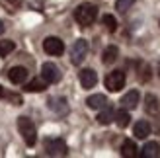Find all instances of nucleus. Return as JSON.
Instances as JSON below:
<instances>
[{
	"label": "nucleus",
	"instance_id": "1",
	"mask_svg": "<svg viewBox=\"0 0 160 158\" xmlns=\"http://www.w3.org/2000/svg\"><path fill=\"white\" fill-rule=\"evenodd\" d=\"M96 18H98V6H96V4L84 2V4H80L76 10H74V20L82 27L92 26V23L96 22Z\"/></svg>",
	"mask_w": 160,
	"mask_h": 158
},
{
	"label": "nucleus",
	"instance_id": "2",
	"mask_svg": "<svg viewBox=\"0 0 160 158\" xmlns=\"http://www.w3.org/2000/svg\"><path fill=\"white\" fill-rule=\"evenodd\" d=\"M18 131L23 137V141H26L28 146H35V143H37V129H35V125H33V121H31L29 117H18Z\"/></svg>",
	"mask_w": 160,
	"mask_h": 158
},
{
	"label": "nucleus",
	"instance_id": "3",
	"mask_svg": "<svg viewBox=\"0 0 160 158\" xmlns=\"http://www.w3.org/2000/svg\"><path fill=\"white\" fill-rule=\"evenodd\" d=\"M88 41L86 39H76L74 45L70 47V62L72 65H80L84 59H86V55H88Z\"/></svg>",
	"mask_w": 160,
	"mask_h": 158
},
{
	"label": "nucleus",
	"instance_id": "4",
	"mask_svg": "<svg viewBox=\"0 0 160 158\" xmlns=\"http://www.w3.org/2000/svg\"><path fill=\"white\" fill-rule=\"evenodd\" d=\"M125 82H127V76L123 70H113L106 76V88L109 92H119L125 86Z\"/></svg>",
	"mask_w": 160,
	"mask_h": 158
},
{
	"label": "nucleus",
	"instance_id": "5",
	"mask_svg": "<svg viewBox=\"0 0 160 158\" xmlns=\"http://www.w3.org/2000/svg\"><path fill=\"white\" fill-rule=\"evenodd\" d=\"M45 151L49 156H67L68 146L61 139H49V141H45Z\"/></svg>",
	"mask_w": 160,
	"mask_h": 158
},
{
	"label": "nucleus",
	"instance_id": "6",
	"mask_svg": "<svg viewBox=\"0 0 160 158\" xmlns=\"http://www.w3.org/2000/svg\"><path fill=\"white\" fill-rule=\"evenodd\" d=\"M43 49L47 55H53V57H59V55L65 53V43L61 41L59 37H45V41H43Z\"/></svg>",
	"mask_w": 160,
	"mask_h": 158
},
{
	"label": "nucleus",
	"instance_id": "7",
	"mask_svg": "<svg viewBox=\"0 0 160 158\" xmlns=\"http://www.w3.org/2000/svg\"><path fill=\"white\" fill-rule=\"evenodd\" d=\"M41 78L47 82V84H55L61 80V70L55 62H45L41 67Z\"/></svg>",
	"mask_w": 160,
	"mask_h": 158
},
{
	"label": "nucleus",
	"instance_id": "8",
	"mask_svg": "<svg viewBox=\"0 0 160 158\" xmlns=\"http://www.w3.org/2000/svg\"><path fill=\"white\" fill-rule=\"evenodd\" d=\"M78 80H80L84 90H90L96 86V82H98V74H96V70H92V68H84V70H80Z\"/></svg>",
	"mask_w": 160,
	"mask_h": 158
},
{
	"label": "nucleus",
	"instance_id": "9",
	"mask_svg": "<svg viewBox=\"0 0 160 158\" xmlns=\"http://www.w3.org/2000/svg\"><path fill=\"white\" fill-rule=\"evenodd\" d=\"M139 100H141V94L137 92V90H129L125 94V96L121 98V101H119V104H121V107L123 109H135L139 106Z\"/></svg>",
	"mask_w": 160,
	"mask_h": 158
},
{
	"label": "nucleus",
	"instance_id": "10",
	"mask_svg": "<svg viewBox=\"0 0 160 158\" xmlns=\"http://www.w3.org/2000/svg\"><path fill=\"white\" fill-rule=\"evenodd\" d=\"M8 78H10V82H14V84H23L28 80V68L14 67V68H10V72H8Z\"/></svg>",
	"mask_w": 160,
	"mask_h": 158
},
{
	"label": "nucleus",
	"instance_id": "11",
	"mask_svg": "<svg viewBox=\"0 0 160 158\" xmlns=\"http://www.w3.org/2000/svg\"><path fill=\"white\" fill-rule=\"evenodd\" d=\"M137 154H139V148H137V145H135V141L125 139L123 145H121V156L123 158H135Z\"/></svg>",
	"mask_w": 160,
	"mask_h": 158
},
{
	"label": "nucleus",
	"instance_id": "12",
	"mask_svg": "<svg viewBox=\"0 0 160 158\" xmlns=\"http://www.w3.org/2000/svg\"><path fill=\"white\" fill-rule=\"evenodd\" d=\"M113 117H115L113 107H111V106H103V107H102V111L98 113V117H96V119H98L100 125H109L111 121H113Z\"/></svg>",
	"mask_w": 160,
	"mask_h": 158
},
{
	"label": "nucleus",
	"instance_id": "13",
	"mask_svg": "<svg viewBox=\"0 0 160 158\" xmlns=\"http://www.w3.org/2000/svg\"><path fill=\"white\" fill-rule=\"evenodd\" d=\"M141 156L142 158H156V156H160V145L154 143V141L147 143L145 146H142V151H141Z\"/></svg>",
	"mask_w": 160,
	"mask_h": 158
},
{
	"label": "nucleus",
	"instance_id": "14",
	"mask_svg": "<svg viewBox=\"0 0 160 158\" xmlns=\"http://www.w3.org/2000/svg\"><path fill=\"white\" fill-rule=\"evenodd\" d=\"M86 106L92 109H102L103 106H108V98L103 94H94V96H90L86 100Z\"/></svg>",
	"mask_w": 160,
	"mask_h": 158
},
{
	"label": "nucleus",
	"instance_id": "15",
	"mask_svg": "<svg viewBox=\"0 0 160 158\" xmlns=\"http://www.w3.org/2000/svg\"><path fill=\"white\" fill-rule=\"evenodd\" d=\"M133 133L137 139H147L150 135V123L148 121H137L133 127Z\"/></svg>",
	"mask_w": 160,
	"mask_h": 158
},
{
	"label": "nucleus",
	"instance_id": "16",
	"mask_svg": "<svg viewBox=\"0 0 160 158\" xmlns=\"http://www.w3.org/2000/svg\"><path fill=\"white\" fill-rule=\"evenodd\" d=\"M117 57H119V49L115 45H109V47H106V51H103L102 61H103V65H113L117 61Z\"/></svg>",
	"mask_w": 160,
	"mask_h": 158
},
{
	"label": "nucleus",
	"instance_id": "17",
	"mask_svg": "<svg viewBox=\"0 0 160 158\" xmlns=\"http://www.w3.org/2000/svg\"><path fill=\"white\" fill-rule=\"evenodd\" d=\"M47 88V82L43 78H33V80H29L28 84L23 82V90L26 92H43Z\"/></svg>",
	"mask_w": 160,
	"mask_h": 158
},
{
	"label": "nucleus",
	"instance_id": "18",
	"mask_svg": "<svg viewBox=\"0 0 160 158\" xmlns=\"http://www.w3.org/2000/svg\"><path fill=\"white\" fill-rule=\"evenodd\" d=\"M49 107L53 109L55 113H59V115H65L68 111V106H67V100L65 98H57V100H49Z\"/></svg>",
	"mask_w": 160,
	"mask_h": 158
},
{
	"label": "nucleus",
	"instance_id": "19",
	"mask_svg": "<svg viewBox=\"0 0 160 158\" xmlns=\"http://www.w3.org/2000/svg\"><path fill=\"white\" fill-rule=\"evenodd\" d=\"M113 121L117 123V127H121L125 129L127 125L131 123V115H129V109H119V111H115V117H113Z\"/></svg>",
	"mask_w": 160,
	"mask_h": 158
},
{
	"label": "nucleus",
	"instance_id": "20",
	"mask_svg": "<svg viewBox=\"0 0 160 158\" xmlns=\"http://www.w3.org/2000/svg\"><path fill=\"white\" fill-rule=\"evenodd\" d=\"M145 109H147V113H148V115L158 113L160 106H158V98L154 96V94H147V98H145Z\"/></svg>",
	"mask_w": 160,
	"mask_h": 158
},
{
	"label": "nucleus",
	"instance_id": "21",
	"mask_svg": "<svg viewBox=\"0 0 160 158\" xmlns=\"http://www.w3.org/2000/svg\"><path fill=\"white\" fill-rule=\"evenodd\" d=\"M16 49V43L10 39H0V57H8Z\"/></svg>",
	"mask_w": 160,
	"mask_h": 158
},
{
	"label": "nucleus",
	"instance_id": "22",
	"mask_svg": "<svg viewBox=\"0 0 160 158\" xmlns=\"http://www.w3.org/2000/svg\"><path fill=\"white\" fill-rule=\"evenodd\" d=\"M102 23L106 26V29L109 31V33H113V31L117 29V20H115L111 14H106V16H103V18H102Z\"/></svg>",
	"mask_w": 160,
	"mask_h": 158
},
{
	"label": "nucleus",
	"instance_id": "23",
	"mask_svg": "<svg viewBox=\"0 0 160 158\" xmlns=\"http://www.w3.org/2000/svg\"><path fill=\"white\" fill-rule=\"evenodd\" d=\"M133 4H135V0H117V2H115V10L121 12V14H125Z\"/></svg>",
	"mask_w": 160,
	"mask_h": 158
},
{
	"label": "nucleus",
	"instance_id": "24",
	"mask_svg": "<svg viewBox=\"0 0 160 158\" xmlns=\"http://www.w3.org/2000/svg\"><path fill=\"white\" fill-rule=\"evenodd\" d=\"M22 2H23V0H0V4H2L4 8H8L10 12L18 10V8L22 6Z\"/></svg>",
	"mask_w": 160,
	"mask_h": 158
},
{
	"label": "nucleus",
	"instance_id": "25",
	"mask_svg": "<svg viewBox=\"0 0 160 158\" xmlns=\"http://www.w3.org/2000/svg\"><path fill=\"white\" fill-rule=\"evenodd\" d=\"M139 78H141L142 82L150 80V67H148V65H145V62H141V72H139Z\"/></svg>",
	"mask_w": 160,
	"mask_h": 158
},
{
	"label": "nucleus",
	"instance_id": "26",
	"mask_svg": "<svg viewBox=\"0 0 160 158\" xmlns=\"http://www.w3.org/2000/svg\"><path fill=\"white\" fill-rule=\"evenodd\" d=\"M6 100H10L14 106H22V96H18V94H8L6 92Z\"/></svg>",
	"mask_w": 160,
	"mask_h": 158
},
{
	"label": "nucleus",
	"instance_id": "27",
	"mask_svg": "<svg viewBox=\"0 0 160 158\" xmlns=\"http://www.w3.org/2000/svg\"><path fill=\"white\" fill-rule=\"evenodd\" d=\"M0 98H6V90L2 88V86H0Z\"/></svg>",
	"mask_w": 160,
	"mask_h": 158
},
{
	"label": "nucleus",
	"instance_id": "28",
	"mask_svg": "<svg viewBox=\"0 0 160 158\" xmlns=\"http://www.w3.org/2000/svg\"><path fill=\"white\" fill-rule=\"evenodd\" d=\"M2 33H4V23L0 22V35H2Z\"/></svg>",
	"mask_w": 160,
	"mask_h": 158
},
{
	"label": "nucleus",
	"instance_id": "29",
	"mask_svg": "<svg viewBox=\"0 0 160 158\" xmlns=\"http://www.w3.org/2000/svg\"><path fill=\"white\" fill-rule=\"evenodd\" d=\"M29 2H31V4H33V6H37V2H35V0H29Z\"/></svg>",
	"mask_w": 160,
	"mask_h": 158
}]
</instances>
